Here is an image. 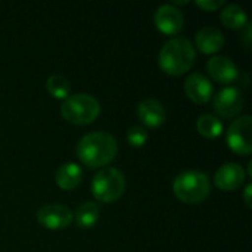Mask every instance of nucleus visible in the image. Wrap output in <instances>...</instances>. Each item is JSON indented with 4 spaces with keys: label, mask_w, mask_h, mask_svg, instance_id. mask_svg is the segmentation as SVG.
<instances>
[{
    "label": "nucleus",
    "mask_w": 252,
    "mask_h": 252,
    "mask_svg": "<svg viewBox=\"0 0 252 252\" xmlns=\"http://www.w3.org/2000/svg\"><path fill=\"white\" fill-rule=\"evenodd\" d=\"M148 140V131L142 126H131L127 130V142L133 148H140Z\"/></svg>",
    "instance_id": "obj_20"
},
{
    "label": "nucleus",
    "mask_w": 252,
    "mask_h": 252,
    "mask_svg": "<svg viewBox=\"0 0 252 252\" xmlns=\"http://www.w3.org/2000/svg\"><path fill=\"white\" fill-rule=\"evenodd\" d=\"M196 59V52L190 40L174 37L165 41L159 50L158 62L161 69L170 75H182L188 72Z\"/></svg>",
    "instance_id": "obj_2"
},
{
    "label": "nucleus",
    "mask_w": 252,
    "mask_h": 252,
    "mask_svg": "<svg viewBox=\"0 0 252 252\" xmlns=\"http://www.w3.org/2000/svg\"><path fill=\"white\" fill-rule=\"evenodd\" d=\"M173 192L182 202L199 204L211 193V182L207 173L188 170L174 179Z\"/></svg>",
    "instance_id": "obj_3"
},
{
    "label": "nucleus",
    "mask_w": 252,
    "mask_h": 252,
    "mask_svg": "<svg viewBox=\"0 0 252 252\" xmlns=\"http://www.w3.org/2000/svg\"><path fill=\"white\" fill-rule=\"evenodd\" d=\"M137 118L143 126L157 128L165 121L167 112L162 103L157 99H145L137 105Z\"/></svg>",
    "instance_id": "obj_13"
},
{
    "label": "nucleus",
    "mask_w": 252,
    "mask_h": 252,
    "mask_svg": "<svg viewBox=\"0 0 252 252\" xmlns=\"http://www.w3.org/2000/svg\"><path fill=\"white\" fill-rule=\"evenodd\" d=\"M227 146L238 155H250L252 152V118L242 115L232 121L226 134Z\"/></svg>",
    "instance_id": "obj_6"
},
{
    "label": "nucleus",
    "mask_w": 252,
    "mask_h": 252,
    "mask_svg": "<svg viewBox=\"0 0 252 252\" xmlns=\"http://www.w3.org/2000/svg\"><path fill=\"white\" fill-rule=\"evenodd\" d=\"M78 159L89 168L108 165L118 152V143L106 131H92L84 134L75 148Z\"/></svg>",
    "instance_id": "obj_1"
},
{
    "label": "nucleus",
    "mask_w": 252,
    "mask_h": 252,
    "mask_svg": "<svg viewBox=\"0 0 252 252\" xmlns=\"http://www.w3.org/2000/svg\"><path fill=\"white\" fill-rule=\"evenodd\" d=\"M195 44L199 52L211 55L219 52L224 44V35L217 27H202L195 35Z\"/></svg>",
    "instance_id": "obj_14"
},
{
    "label": "nucleus",
    "mask_w": 252,
    "mask_h": 252,
    "mask_svg": "<svg viewBox=\"0 0 252 252\" xmlns=\"http://www.w3.org/2000/svg\"><path fill=\"white\" fill-rule=\"evenodd\" d=\"M196 4H198L201 9H205V10L213 12V10H217V9H220L221 6H224L226 1H224V0H198Z\"/></svg>",
    "instance_id": "obj_21"
},
{
    "label": "nucleus",
    "mask_w": 252,
    "mask_h": 252,
    "mask_svg": "<svg viewBox=\"0 0 252 252\" xmlns=\"http://www.w3.org/2000/svg\"><path fill=\"white\" fill-rule=\"evenodd\" d=\"M35 217L40 226L50 230L66 229L74 220L72 211L62 204H46L37 210Z\"/></svg>",
    "instance_id": "obj_7"
},
{
    "label": "nucleus",
    "mask_w": 252,
    "mask_h": 252,
    "mask_svg": "<svg viewBox=\"0 0 252 252\" xmlns=\"http://www.w3.org/2000/svg\"><path fill=\"white\" fill-rule=\"evenodd\" d=\"M185 92L192 102L201 105L213 97L214 87L204 74L193 72L185 80Z\"/></svg>",
    "instance_id": "obj_12"
},
{
    "label": "nucleus",
    "mask_w": 252,
    "mask_h": 252,
    "mask_svg": "<svg viewBox=\"0 0 252 252\" xmlns=\"http://www.w3.org/2000/svg\"><path fill=\"white\" fill-rule=\"evenodd\" d=\"M220 18L227 28H233V30L244 28L248 24L247 12L238 4H226L220 13Z\"/></svg>",
    "instance_id": "obj_16"
},
{
    "label": "nucleus",
    "mask_w": 252,
    "mask_h": 252,
    "mask_svg": "<svg viewBox=\"0 0 252 252\" xmlns=\"http://www.w3.org/2000/svg\"><path fill=\"white\" fill-rule=\"evenodd\" d=\"M214 111L223 118H233L236 117L244 108V97L238 87L227 86L221 89L213 100Z\"/></svg>",
    "instance_id": "obj_8"
},
{
    "label": "nucleus",
    "mask_w": 252,
    "mask_h": 252,
    "mask_svg": "<svg viewBox=\"0 0 252 252\" xmlns=\"http://www.w3.org/2000/svg\"><path fill=\"white\" fill-rule=\"evenodd\" d=\"M99 207L96 202H83L77 211H75V223L78 227H83V229H90L93 227L97 220H99Z\"/></svg>",
    "instance_id": "obj_17"
},
{
    "label": "nucleus",
    "mask_w": 252,
    "mask_h": 252,
    "mask_svg": "<svg viewBox=\"0 0 252 252\" xmlns=\"http://www.w3.org/2000/svg\"><path fill=\"white\" fill-rule=\"evenodd\" d=\"M154 22L161 32L171 35V34H177L179 31H182L185 18L180 9L176 7L174 4H162L155 10Z\"/></svg>",
    "instance_id": "obj_9"
},
{
    "label": "nucleus",
    "mask_w": 252,
    "mask_h": 252,
    "mask_svg": "<svg viewBox=\"0 0 252 252\" xmlns=\"http://www.w3.org/2000/svg\"><path fill=\"white\" fill-rule=\"evenodd\" d=\"M126 190V179L124 174L114 168L105 167L96 173L92 180V193L93 196L105 204L118 201Z\"/></svg>",
    "instance_id": "obj_5"
},
{
    "label": "nucleus",
    "mask_w": 252,
    "mask_h": 252,
    "mask_svg": "<svg viewBox=\"0 0 252 252\" xmlns=\"http://www.w3.org/2000/svg\"><path fill=\"white\" fill-rule=\"evenodd\" d=\"M56 185L63 190H74L83 182V170L75 162L62 164L55 173Z\"/></svg>",
    "instance_id": "obj_15"
},
{
    "label": "nucleus",
    "mask_w": 252,
    "mask_h": 252,
    "mask_svg": "<svg viewBox=\"0 0 252 252\" xmlns=\"http://www.w3.org/2000/svg\"><path fill=\"white\" fill-rule=\"evenodd\" d=\"M245 177L247 176L242 165L236 162H226L216 171L214 183L221 190H236L242 186Z\"/></svg>",
    "instance_id": "obj_10"
},
{
    "label": "nucleus",
    "mask_w": 252,
    "mask_h": 252,
    "mask_svg": "<svg viewBox=\"0 0 252 252\" xmlns=\"http://www.w3.org/2000/svg\"><path fill=\"white\" fill-rule=\"evenodd\" d=\"M196 128L204 137L216 139L223 133V123L220 121V118H217L211 114H204L198 118Z\"/></svg>",
    "instance_id": "obj_18"
},
{
    "label": "nucleus",
    "mask_w": 252,
    "mask_h": 252,
    "mask_svg": "<svg viewBox=\"0 0 252 252\" xmlns=\"http://www.w3.org/2000/svg\"><path fill=\"white\" fill-rule=\"evenodd\" d=\"M252 27L251 22H248L245 27H244V32H242V41L247 47H251V41H252Z\"/></svg>",
    "instance_id": "obj_22"
},
{
    "label": "nucleus",
    "mask_w": 252,
    "mask_h": 252,
    "mask_svg": "<svg viewBox=\"0 0 252 252\" xmlns=\"http://www.w3.org/2000/svg\"><path fill=\"white\" fill-rule=\"evenodd\" d=\"M251 193H252V183H248L245 186V192H244V201L247 204V207H251Z\"/></svg>",
    "instance_id": "obj_23"
},
{
    "label": "nucleus",
    "mask_w": 252,
    "mask_h": 252,
    "mask_svg": "<svg viewBox=\"0 0 252 252\" xmlns=\"http://www.w3.org/2000/svg\"><path fill=\"white\" fill-rule=\"evenodd\" d=\"M207 69L210 75L221 84H232L239 77V69L235 62L226 56L216 55L207 62Z\"/></svg>",
    "instance_id": "obj_11"
},
{
    "label": "nucleus",
    "mask_w": 252,
    "mask_h": 252,
    "mask_svg": "<svg viewBox=\"0 0 252 252\" xmlns=\"http://www.w3.org/2000/svg\"><path fill=\"white\" fill-rule=\"evenodd\" d=\"M100 114V103L96 97L86 93L68 96L62 106L61 115L71 124L84 126L93 123Z\"/></svg>",
    "instance_id": "obj_4"
},
{
    "label": "nucleus",
    "mask_w": 252,
    "mask_h": 252,
    "mask_svg": "<svg viewBox=\"0 0 252 252\" xmlns=\"http://www.w3.org/2000/svg\"><path fill=\"white\" fill-rule=\"evenodd\" d=\"M46 89L49 94H52L56 99H66L71 93V83L66 77L61 74H53L46 81Z\"/></svg>",
    "instance_id": "obj_19"
}]
</instances>
